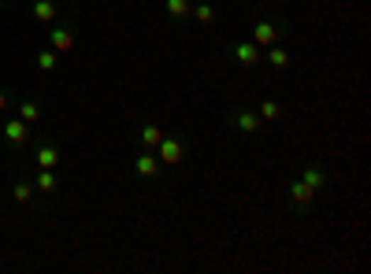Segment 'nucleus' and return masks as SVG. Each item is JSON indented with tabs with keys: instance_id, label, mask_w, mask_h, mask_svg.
<instances>
[{
	"instance_id": "f257e3e1",
	"label": "nucleus",
	"mask_w": 371,
	"mask_h": 274,
	"mask_svg": "<svg viewBox=\"0 0 371 274\" xmlns=\"http://www.w3.org/2000/svg\"><path fill=\"white\" fill-rule=\"evenodd\" d=\"M227 126H231V130H238L241 137H256L264 130V119L256 115V108H249V104H231Z\"/></svg>"
},
{
	"instance_id": "f03ea898",
	"label": "nucleus",
	"mask_w": 371,
	"mask_h": 274,
	"mask_svg": "<svg viewBox=\"0 0 371 274\" xmlns=\"http://www.w3.org/2000/svg\"><path fill=\"white\" fill-rule=\"evenodd\" d=\"M153 152H156V159H160V164H171V167H179L182 159H186V137H182V134H164Z\"/></svg>"
},
{
	"instance_id": "7ed1b4c3",
	"label": "nucleus",
	"mask_w": 371,
	"mask_h": 274,
	"mask_svg": "<svg viewBox=\"0 0 371 274\" xmlns=\"http://www.w3.org/2000/svg\"><path fill=\"white\" fill-rule=\"evenodd\" d=\"M286 197H289V207H294L297 215H309L319 193H316L309 182H301V178H297V182H289V193H286Z\"/></svg>"
},
{
	"instance_id": "20e7f679",
	"label": "nucleus",
	"mask_w": 371,
	"mask_h": 274,
	"mask_svg": "<svg viewBox=\"0 0 371 274\" xmlns=\"http://www.w3.org/2000/svg\"><path fill=\"white\" fill-rule=\"evenodd\" d=\"M227 52H231V59H234V67L253 71L256 63H260V52H264V48L256 45V41H234V45L227 48Z\"/></svg>"
},
{
	"instance_id": "39448f33",
	"label": "nucleus",
	"mask_w": 371,
	"mask_h": 274,
	"mask_svg": "<svg viewBox=\"0 0 371 274\" xmlns=\"http://www.w3.org/2000/svg\"><path fill=\"white\" fill-rule=\"evenodd\" d=\"M0 134H4L8 149L19 152V149H26V144H30V122H23L19 115H15V119H8L4 126H0Z\"/></svg>"
},
{
	"instance_id": "423d86ee",
	"label": "nucleus",
	"mask_w": 371,
	"mask_h": 274,
	"mask_svg": "<svg viewBox=\"0 0 371 274\" xmlns=\"http://www.w3.org/2000/svg\"><path fill=\"white\" fill-rule=\"evenodd\" d=\"M160 159H156V152L153 149H141L138 152V159H134V178H141V182H153V178H160Z\"/></svg>"
},
{
	"instance_id": "0eeeda50",
	"label": "nucleus",
	"mask_w": 371,
	"mask_h": 274,
	"mask_svg": "<svg viewBox=\"0 0 371 274\" xmlns=\"http://www.w3.org/2000/svg\"><path fill=\"white\" fill-rule=\"evenodd\" d=\"M56 164H60V149L48 137H41L38 144H34V167L38 171H56Z\"/></svg>"
},
{
	"instance_id": "6e6552de",
	"label": "nucleus",
	"mask_w": 371,
	"mask_h": 274,
	"mask_svg": "<svg viewBox=\"0 0 371 274\" xmlns=\"http://www.w3.org/2000/svg\"><path fill=\"white\" fill-rule=\"evenodd\" d=\"M253 41L260 45V48H267V45H279L282 41V26L275 23V19H260L253 26Z\"/></svg>"
},
{
	"instance_id": "1a4fd4ad",
	"label": "nucleus",
	"mask_w": 371,
	"mask_h": 274,
	"mask_svg": "<svg viewBox=\"0 0 371 274\" xmlns=\"http://www.w3.org/2000/svg\"><path fill=\"white\" fill-rule=\"evenodd\" d=\"M48 48H56V52H71V48H74V26H67V23L48 26Z\"/></svg>"
},
{
	"instance_id": "9d476101",
	"label": "nucleus",
	"mask_w": 371,
	"mask_h": 274,
	"mask_svg": "<svg viewBox=\"0 0 371 274\" xmlns=\"http://www.w3.org/2000/svg\"><path fill=\"white\" fill-rule=\"evenodd\" d=\"M189 19L197 26H216L219 23V11H216L212 0H193V4H189Z\"/></svg>"
},
{
	"instance_id": "9b49d317",
	"label": "nucleus",
	"mask_w": 371,
	"mask_h": 274,
	"mask_svg": "<svg viewBox=\"0 0 371 274\" xmlns=\"http://www.w3.org/2000/svg\"><path fill=\"white\" fill-rule=\"evenodd\" d=\"M34 19L38 26H56L60 23V8H56V0H34Z\"/></svg>"
},
{
	"instance_id": "f8f14e48",
	"label": "nucleus",
	"mask_w": 371,
	"mask_h": 274,
	"mask_svg": "<svg viewBox=\"0 0 371 274\" xmlns=\"http://www.w3.org/2000/svg\"><path fill=\"white\" fill-rule=\"evenodd\" d=\"M301 182H309L316 193H323L327 185H331V174L319 167V164H304V171H301Z\"/></svg>"
},
{
	"instance_id": "ddd939ff",
	"label": "nucleus",
	"mask_w": 371,
	"mask_h": 274,
	"mask_svg": "<svg viewBox=\"0 0 371 274\" xmlns=\"http://www.w3.org/2000/svg\"><path fill=\"white\" fill-rule=\"evenodd\" d=\"M160 137H164V130H160L156 122H149V119H145V122L138 126V144H141V149H156V144H160Z\"/></svg>"
},
{
	"instance_id": "4468645a",
	"label": "nucleus",
	"mask_w": 371,
	"mask_h": 274,
	"mask_svg": "<svg viewBox=\"0 0 371 274\" xmlns=\"http://www.w3.org/2000/svg\"><path fill=\"white\" fill-rule=\"evenodd\" d=\"M15 115H19L23 122H30V126H38L41 122V104L34 101V96H26V101H19V108H15Z\"/></svg>"
},
{
	"instance_id": "2eb2a0df",
	"label": "nucleus",
	"mask_w": 371,
	"mask_h": 274,
	"mask_svg": "<svg viewBox=\"0 0 371 274\" xmlns=\"http://www.w3.org/2000/svg\"><path fill=\"white\" fill-rule=\"evenodd\" d=\"M34 193H38L34 185H30L26 178H19V182L11 185V200L19 204V207H30V204H34Z\"/></svg>"
},
{
	"instance_id": "dca6fc26",
	"label": "nucleus",
	"mask_w": 371,
	"mask_h": 274,
	"mask_svg": "<svg viewBox=\"0 0 371 274\" xmlns=\"http://www.w3.org/2000/svg\"><path fill=\"white\" fill-rule=\"evenodd\" d=\"M34 189L45 193V197H56V189H60V178L52 171H38V178H34Z\"/></svg>"
},
{
	"instance_id": "f3484780",
	"label": "nucleus",
	"mask_w": 371,
	"mask_h": 274,
	"mask_svg": "<svg viewBox=\"0 0 371 274\" xmlns=\"http://www.w3.org/2000/svg\"><path fill=\"white\" fill-rule=\"evenodd\" d=\"M189 4H193V0H164L167 19H171V23H186V19H189Z\"/></svg>"
},
{
	"instance_id": "a211bd4d",
	"label": "nucleus",
	"mask_w": 371,
	"mask_h": 274,
	"mask_svg": "<svg viewBox=\"0 0 371 274\" xmlns=\"http://www.w3.org/2000/svg\"><path fill=\"white\" fill-rule=\"evenodd\" d=\"M267 67H275V71H286L289 67V52L282 45H267Z\"/></svg>"
},
{
	"instance_id": "6ab92c4d",
	"label": "nucleus",
	"mask_w": 371,
	"mask_h": 274,
	"mask_svg": "<svg viewBox=\"0 0 371 274\" xmlns=\"http://www.w3.org/2000/svg\"><path fill=\"white\" fill-rule=\"evenodd\" d=\"M34 63H38V71H56L60 67V52L56 48H41V52L34 56Z\"/></svg>"
},
{
	"instance_id": "aec40b11",
	"label": "nucleus",
	"mask_w": 371,
	"mask_h": 274,
	"mask_svg": "<svg viewBox=\"0 0 371 274\" xmlns=\"http://www.w3.org/2000/svg\"><path fill=\"white\" fill-rule=\"evenodd\" d=\"M256 115H260L264 122H279V119H282V108H279V101H260Z\"/></svg>"
},
{
	"instance_id": "412c9836",
	"label": "nucleus",
	"mask_w": 371,
	"mask_h": 274,
	"mask_svg": "<svg viewBox=\"0 0 371 274\" xmlns=\"http://www.w3.org/2000/svg\"><path fill=\"white\" fill-rule=\"evenodd\" d=\"M8 104H11V93H8V89H4V86H0V111H4V108H8Z\"/></svg>"
},
{
	"instance_id": "4be33fe9",
	"label": "nucleus",
	"mask_w": 371,
	"mask_h": 274,
	"mask_svg": "<svg viewBox=\"0 0 371 274\" xmlns=\"http://www.w3.org/2000/svg\"><path fill=\"white\" fill-rule=\"evenodd\" d=\"M0 4H8V0H0Z\"/></svg>"
},
{
	"instance_id": "5701e85b",
	"label": "nucleus",
	"mask_w": 371,
	"mask_h": 274,
	"mask_svg": "<svg viewBox=\"0 0 371 274\" xmlns=\"http://www.w3.org/2000/svg\"><path fill=\"white\" fill-rule=\"evenodd\" d=\"M67 4H74V0H67Z\"/></svg>"
}]
</instances>
